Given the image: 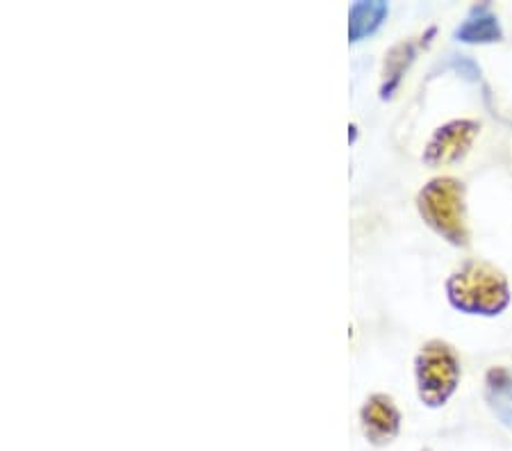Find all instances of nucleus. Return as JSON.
I'll list each match as a JSON object with an SVG mask.
<instances>
[{
  "label": "nucleus",
  "mask_w": 512,
  "mask_h": 451,
  "mask_svg": "<svg viewBox=\"0 0 512 451\" xmlns=\"http://www.w3.org/2000/svg\"><path fill=\"white\" fill-rule=\"evenodd\" d=\"M444 290L458 313L476 317H499L512 301L508 276L485 260L462 262L447 278Z\"/></svg>",
  "instance_id": "1"
},
{
  "label": "nucleus",
  "mask_w": 512,
  "mask_h": 451,
  "mask_svg": "<svg viewBox=\"0 0 512 451\" xmlns=\"http://www.w3.org/2000/svg\"><path fill=\"white\" fill-rule=\"evenodd\" d=\"M465 183L451 176H437L421 187L417 210L424 224L442 240L465 249L469 246V224Z\"/></svg>",
  "instance_id": "2"
},
{
  "label": "nucleus",
  "mask_w": 512,
  "mask_h": 451,
  "mask_svg": "<svg viewBox=\"0 0 512 451\" xmlns=\"http://www.w3.org/2000/svg\"><path fill=\"white\" fill-rule=\"evenodd\" d=\"M462 365L456 349L444 340H431L415 356L417 397L426 408H442L456 395Z\"/></svg>",
  "instance_id": "3"
},
{
  "label": "nucleus",
  "mask_w": 512,
  "mask_h": 451,
  "mask_svg": "<svg viewBox=\"0 0 512 451\" xmlns=\"http://www.w3.org/2000/svg\"><path fill=\"white\" fill-rule=\"evenodd\" d=\"M478 130H481V123L474 119H453L444 123L428 139L424 149V162L428 167H437V164H451L462 160L469 153V149H472Z\"/></svg>",
  "instance_id": "4"
},
{
  "label": "nucleus",
  "mask_w": 512,
  "mask_h": 451,
  "mask_svg": "<svg viewBox=\"0 0 512 451\" xmlns=\"http://www.w3.org/2000/svg\"><path fill=\"white\" fill-rule=\"evenodd\" d=\"M360 429L376 447L396 440L401 431V410L390 395H371L360 408Z\"/></svg>",
  "instance_id": "5"
},
{
  "label": "nucleus",
  "mask_w": 512,
  "mask_h": 451,
  "mask_svg": "<svg viewBox=\"0 0 512 451\" xmlns=\"http://www.w3.org/2000/svg\"><path fill=\"white\" fill-rule=\"evenodd\" d=\"M485 401L494 417L512 431V367H492L485 374Z\"/></svg>",
  "instance_id": "6"
},
{
  "label": "nucleus",
  "mask_w": 512,
  "mask_h": 451,
  "mask_svg": "<svg viewBox=\"0 0 512 451\" xmlns=\"http://www.w3.org/2000/svg\"><path fill=\"white\" fill-rule=\"evenodd\" d=\"M456 39L462 41V44H497V41L503 39L497 14H492L487 5L474 7L465 23L456 30Z\"/></svg>",
  "instance_id": "7"
},
{
  "label": "nucleus",
  "mask_w": 512,
  "mask_h": 451,
  "mask_svg": "<svg viewBox=\"0 0 512 451\" xmlns=\"http://www.w3.org/2000/svg\"><path fill=\"white\" fill-rule=\"evenodd\" d=\"M387 16V5L376 0V3H355L351 7V23H349V37L351 41H360L367 35L383 26Z\"/></svg>",
  "instance_id": "8"
},
{
  "label": "nucleus",
  "mask_w": 512,
  "mask_h": 451,
  "mask_svg": "<svg viewBox=\"0 0 512 451\" xmlns=\"http://www.w3.org/2000/svg\"><path fill=\"white\" fill-rule=\"evenodd\" d=\"M412 60H415V44H412V41H403V44L392 48L390 55H387V60H385V73H383L385 82L381 89L383 98H387L394 92L396 85L401 82L403 71L410 67Z\"/></svg>",
  "instance_id": "9"
},
{
  "label": "nucleus",
  "mask_w": 512,
  "mask_h": 451,
  "mask_svg": "<svg viewBox=\"0 0 512 451\" xmlns=\"http://www.w3.org/2000/svg\"><path fill=\"white\" fill-rule=\"evenodd\" d=\"M424 451H431V449H424Z\"/></svg>",
  "instance_id": "10"
}]
</instances>
